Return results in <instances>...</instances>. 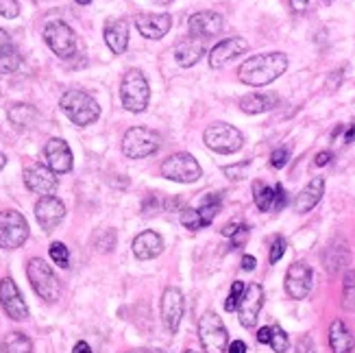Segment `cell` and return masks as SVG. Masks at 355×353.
I'll use <instances>...</instances> for the list:
<instances>
[{
  "label": "cell",
  "instance_id": "681fc988",
  "mask_svg": "<svg viewBox=\"0 0 355 353\" xmlns=\"http://www.w3.org/2000/svg\"><path fill=\"white\" fill-rule=\"evenodd\" d=\"M229 353H246V345L242 343V341H234L229 345V349H227Z\"/></svg>",
  "mask_w": 355,
  "mask_h": 353
},
{
  "label": "cell",
  "instance_id": "4fadbf2b",
  "mask_svg": "<svg viewBox=\"0 0 355 353\" xmlns=\"http://www.w3.org/2000/svg\"><path fill=\"white\" fill-rule=\"evenodd\" d=\"M261 305H264V288L259 284L246 286L244 295L238 303V318L244 327H255L259 312H261Z\"/></svg>",
  "mask_w": 355,
  "mask_h": 353
},
{
  "label": "cell",
  "instance_id": "44dd1931",
  "mask_svg": "<svg viewBox=\"0 0 355 353\" xmlns=\"http://www.w3.org/2000/svg\"><path fill=\"white\" fill-rule=\"evenodd\" d=\"M322 264H325L327 273L336 275L340 273L343 268H347L351 264V249H349V242L345 238H334L329 244L325 253H322Z\"/></svg>",
  "mask_w": 355,
  "mask_h": 353
},
{
  "label": "cell",
  "instance_id": "8992f818",
  "mask_svg": "<svg viewBox=\"0 0 355 353\" xmlns=\"http://www.w3.org/2000/svg\"><path fill=\"white\" fill-rule=\"evenodd\" d=\"M198 338L205 353H225L229 347L227 327L216 312H205L198 320Z\"/></svg>",
  "mask_w": 355,
  "mask_h": 353
},
{
  "label": "cell",
  "instance_id": "94428289",
  "mask_svg": "<svg viewBox=\"0 0 355 353\" xmlns=\"http://www.w3.org/2000/svg\"><path fill=\"white\" fill-rule=\"evenodd\" d=\"M185 353H198V351H185Z\"/></svg>",
  "mask_w": 355,
  "mask_h": 353
},
{
  "label": "cell",
  "instance_id": "74e56055",
  "mask_svg": "<svg viewBox=\"0 0 355 353\" xmlns=\"http://www.w3.org/2000/svg\"><path fill=\"white\" fill-rule=\"evenodd\" d=\"M0 15L3 18H18L20 15V3L18 0H0Z\"/></svg>",
  "mask_w": 355,
  "mask_h": 353
},
{
  "label": "cell",
  "instance_id": "7c38bea8",
  "mask_svg": "<svg viewBox=\"0 0 355 353\" xmlns=\"http://www.w3.org/2000/svg\"><path fill=\"white\" fill-rule=\"evenodd\" d=\"M0 303H3V310L7 312L9 318H13V320L28 318V305L20 293L18 284H15L11 277H5L0 282Z\"/></svg>",
  "mask_w": 355,
  "mask_h": 353
},
{
  "label": "cell",
  "instance_id": "f35d334b",
  "mask_svg": "<svg viewBox=\"0 0 355 353\" xmlns=\"http://www.w3.org/2000/svg\"><path fill=\"white\" fill-rule=\"evenodd\" d=\"M290 160V148L288 146H282V148H275L272 155H270V166L272 168H284Z\"/></svg>",
  "mask_w": 355,
  "mask_h": 353
},
{
  "label": "cell",
  "instance_id": "5bb4252c",
  "mask_svg": "<svg viewBox=\"0 0 355 353\" xmlns=\"http://www.w3.org/2000/svg\"><path fill=\"white\" fill-rule=\"evenodd\" d=\"M24 183L31 192L42 194V196H51V194H55V190L59 186V179H57V173H53L46 164H33L24 171Z\"/></svg>",
  "mask_w": 355,
  "mask_h": 353
},
{
  "label": "cell",
  "instance_id": "83f0119b",
  "mask_svg": "<svg viewBox=\"0 0 355 353\" xmlns=\"http://www.w3.org/2000/svg\"><path fill=\"white\" fill-rule=\"evenodd\" d=\"M7 118L13 127H18V129H28L33 122L37 120V110L33 105H26V103H15L9 107V112H7Z\"/></svg>",
  "mask_w": 355,
  "mask_h": 353
},
{
  "label": "cell",
  "instance_id": "9a60e30c",
  "mask_svg": "<svg viewBox=\"0 0 355 353\" xmlns=\"http://www.w3.org/2000/svg\"><path fill=\"white\" fill-rule=\"evenodd\" d=\"M66 216V205L57 196H42L35 203V218L44 232H55Z\"/></svg>",
  "mask_w": 355,
  "mask_h": 353
},
{
  "label": "cell",
  "instance_id": "c3c4849f",
  "mask_svg": "<svg viewBox=\"0 0 355 353\" xmlns=\"http://www.w3.org/2000/svg\"><path fill=\"white\" fill-rule=\"evenodd\" d=\"M255 266H257V259L253 255H244L242 257V268L244 270H255Z\"/></svg>",
  "mask_w": 355,
  "mask_h": 353
},
{
  "label": "cell",
  "instance_id": "9c48e42d",
  "mask_svg": "<svg viewBox=\"0 0 355 353\" xmlns=\"http://www.w3.org/2000/svg\"><path fill=\"white\" fill-rule=\"evenodd\" d=\"M44 42L61 59H70L72 55H76V49H79L76 33L64 20H51L44 26Z\"/></svg>",
  "mask_w": 355,
  "mask_h": 353
},
{
  "label": "cell",
  "instance_id": "680465c9",
  "mask_svg": "<svg viewBox=\"0 0 355 353\" xmlns=\"http://www.w3.org/2000/svg\"><path fill=\"white\" fill-rule=\"evenodd\" d=\"M76 3H79V5H89L92 0H76Z\"/></svg>",
  "mask_w": 355,
  "mask_h": 353
},
{
  "label": "cell",
  "instance_id": "7dc6e473",
  "mask_svg": "<svg viewBox=\"0 0 355 353\" xmlns=\"http://www.w3.org/2000/svg\"><path fill=\"white\" fill-rule=\"evenodd\" d=\"M242 225H244V223H238V221H234V223H229V225H225V227H223V236L231 238V236H234V234L238 232V229H240Z\"/></svg>",
  "mask_w": 355,
  "mask_h": 353
},
{
  "label": "cell",
  "instance_id": "816d5d0a",
  "mask_svg": "<svg viewBox=\"0 0 355 353\" xmlns=\"http://www.w3.org/2000/svg\"><path fill=\"white\" fill-rule=\"evenodd\" d=\"M9 44H13V42H11V37H9V33H7V31L0 28V51H3L5 46H9Z\"/></svg>",
  "mask_w": 355,
  "mask_h": 353
},
{
  "label": "cell",
  "instance_id": "8d00e7d4",
  "mask_svg": "<svg viewBox=\"0 0 355 353\" xmlns=\"http://www.w3.org/2000/svg\"><path fill=\"white\" fill-rule=\"evenodd\" d=\"M286 247H288L286 238L277 236V238L272 240V247H270V253H268V262H270V264H277V262H279V259L284 257V253H286Z\"/></svg>",
  "mask_w": 355,
  "mask_h": 353
},
{
  "label": "cell",
  "instance_id": "603a6c76",
  "mask_svg": "<svg viewBox=\"0 0 355 353\" xmlns=\"http://www.w3.org/2000/svg\"><path fill=\"white\" fill-rule=\"evenodd\" d=\"M105 44L114 55H122L129 46V22L127 20H110L105 24Z\"/></svg>",
  "mask_w": 355,
  "mask_h": 353
},
{
  "label": "cell",
  "instance_id": "d6986e66",
  "mask_svg": "<svg viewBox=\"0 0 355 353\" xmlns=\"http://www.w3.org/2000/svg\"><path fill=\"white\" fill-rule=\"evenodd\" d=\"M188 31L192 37L198 40H207V37H216L220 35L223 31V15L216 11H198L194 13L190 22H188Z\"/></svg>",
  "mask_w": 355,
  "mask_h": 353
},
{
  "label": "cell",
  "instance_id": "f1b7e54d",
  "mask_svg": "<svg viewBox=\"0 0 355 353\" xmlns=\"http://www.w3.org/2000/svg\"><path fill=\"white\" fill-rule=\"evenodd\" d=\"M0 353H33V343L26 334L11 332L0 343Z\"/></svg>",
  "mask_w": 355,
  "mask_h": 353
},
{
  "label": "cell",
  "instance_id": "91938a15",
  "mask_svg": "<svg viewBox=\"0 0 355 353\" xmlns=\"http://www.w3.org/2000/svg\"><path fill=\"white\" fill-rule=\"evenodd\" d=\"M150 353H164L162 349H150Z\"/></svg>",
  "mask_w": 355,
  "mask_h": 353
},
{
  "label": "cell",
  "instance_id": "ac0fdd59",
  "mask_svg": "<svg viewBox=\"0 0 355 353\" xmlns=\"http://www.w3.org/2000/svg\"><path fill=\"white\" fill-rule=\"evenodd\" d=\"M249 51V44L242 37H229V40H223L220 44L214 46V51L209 53V66L214 70L218 68H225L227 64H231L234 59H238L240 55H244Z\"/></svg>",
  "mask_w": 355,
  "mask_h": 353
},
{
  "label": "cell",
  "instance_id": "1f68e13d",
  "mask_svg": "<svg viewBox=\"0 0 355 353\" xmlns=\"http://www.w3.org/2000/svg\"><path fill=\"white\" fill-rule=\"evenodd\" d=\"M343 305L347 310L355 308V270H349L345 275V284H343Z\"/></svg>",
  "mask_w": 355,
  "mask_h": 353
},
{
  "label": "cell",
  "instance_id": "cb8c5ba5",
  "mask_svg": "<svg viewBox=\"0 0 355 353\" xmlns=\"http://www.w3.org/2000/svg\"><path fill=\"white\" fill-rule=\"evenodd\" d=\"M133 253L137 259H153L162 255L164 251V240L157 232H142L140 236L133 238Z\"/></svg>",
  "mask_w": 355,
  "mask_h": 353
},
{
  "label": "cell",
  "instance_id": "9f6ffc18",
  "mask_svg": "<svg viewBox=\"0 0 355 353\" xmlns=\"http://www.w3.org/2000/svg\"><path fill=\"white\" fill-rule=\"evenodd\" d=\"M127 353H150V349H133V351H127Z\"/></svg>",
  "mask_w": 355,
  "mask_h": 353
},
{
  "label": "cell",
  "instance_id": "ee69618b",
  "mask_svg": "<svg viewBox=\"0 0 355 353\" xmlns=\"http://www.w3.org/2000/svg\"><path fill=\"white\" fill-rule=\"evenodd\" d=\"M270 336H272V327H261L257 332V343L259 345H270Z\"/></svg>",
  "mask_w": 355,
  "mask_h": 353
},
{
  "label": "cell",
  "instance_id": "bcb514c9",
  "mask_svg": "<svg viewBox=\"0 0 355 353\" xmlns=\"http://www.w3.org/2000/svg\"><path fill=\"white\" fill-rule=\"evenodd\" d=\"M307 5H310V0H290V9L295 11V13L307 11Z\"/></svg>",
  "mask_w": 355,
  "mask_h": 353
},
{
  "label": "cell",
  "instance_id": "11a10c76",
  "mask_svg": "<svg viewBox=\"0 0 355 353\" xmlns=\"http://www.w3.org/2000/svg\"><path fill=\"white\" fill-rule=\"evenodd\" d=\"M5 166H7V155H3V153H0V171H3Z\"/></svg>",
  "mask_w": 355,
  "mask_h": 353
},
{
  "label": "cell",
  "instance_id": "ab89813d",
  "mask_svg": "<svg viewBox=\"0 0 355 353\" xmlns=\"http://www.w3.org/2000/svg\"><path fill=\"white\" fill-rule=\"evenodd\" d=\"M288 203V196H286V190L282 183H277L275 186V198H272V212H282Z\"/></svg>",
  "mask_w": 355,
  "mask_h": 353
},
{
  "label": "cell",
  "instance_id": "f546056e",
  "mask_svg": "<svg viewBox=\"0 0 355 353\" xmlns=\"http://www.w3.org/2000/svg\"><path fill=\"white\" fill-rule=\"evenodd\" d=\"M22 64V57H20V51L15 49L13 44L5 46L3 51H0V74H11L20 68Z\"/></svg>",
  "mask_w": 355,
  "mask_h": 353
},
{
  "label": "cell",
  "instance_id": "484cf974",
  "mask_svg": "<svg viewBox=\"0 0 355 353\" xmlns=\"http://www.w3.org/2000/svg\"><path fill=\"white\" fill-rule=\"evenodd\" d=\"M329 347L334 353H351L355 347V338L351 329L345 325V320H334L329 327Z\"/></svg>",
  "mask_w": 355,
  "mask_h": 353
},
{
  "label": "cell",
  "instance_id": "d6a6232c",
  "mask_svg": "<svg viewBox=\"0 0 355 353\" xmlns=\"http://www.w3.org/2000/svg\"><path fill=\"white\" fill-rule=\"evenodd\" d=\"M49 253H51V259H53L57 266H61V268H68L70 266V253H68V247H66L64 242H53Z\"/></svg>",
  "mask_w": 355,
  "mask_h": 353
},
{
  "label": "cell",
  "instance_id": "8fae6325",
  "mask_svg": "<svg viewBox=\"0 0 355 353\" xmlns=\"http://www.w3.org/2000/svg\"><path fill=\"white\" fill-rule=\"evenodd\" d=\"M312 279H314V273H312L310 264H305V262L290 264V268L286 273V293L290 295V299L301 301L310 295Z\"/></svg>",
  "mask_w": 355,
  "mask_h": 353
},
{
  "label": "cell",
  "instance_id": "f5cc1de1",
  "mask_svg": "<svg viewBox=\"0 0 355 353\" xmlns=\"http://www.w3.org/2000/svg\"><path fill=\"white\" fill-rule=\"evenodd\" d=\"M345 142H355V125H351L349 129H347V133H345Z\"/></svg>",
  "mask_w": 355,
  "mask_h": 353
},
{
  "label": "cell",
  "instance_id": "d590c367",
  "mask_svg": "<svg viewBox=\"0 0 355 353\" xmlns=\"http://www.w3.org/2000/svg\"><path fill=\"white\" fill-rule=\"evenodd\" d=\"M270 347L272 351L277 353H286L288 347H290V338H288V334L279 327V325H275L272 327V336H270Z\"/></svg>",
  "mask_w": 355,
  "mask_h": 353
},
{
  "label": "cell",
  "instance_id": "7bdbcfd3",
  "mask_svg": "<svg viewBox=\"0 0 355 353\" xmlns=\"http://www.w3.org/2000/svg\"><path fill=\"white\" fill-rule=\"evenodd\" d=\"M246 162H242L240 166H227L225 168V175L229 177V179H234V181H238V179H242L244 177V171H246Z\"/></svg>",
  "mask_w": 355,
  "mask_h": 353
},
{
  "label": "cell",
  "instance_id": "ffe728a7",
  "mask_svg": "<svg viewBox=\"0 0 355 353\" xmlns=\"http://www.w3.org/2000/svg\"><path fill=\"white\" fill-rule=\"evenodd\" d=\"M135 26L146 40H162L173 26V18L168 13H142L135 18Z\"/></svg>",
  "mask_w": 355,
  "mask_h": 353
},
{
  "label": "cell",
  "instance_id": "6f0895ef",
  "mask_svg": "<svg viewBox=\"0 0 355 353\" xmlns=\"http://www.w3.org/2000/svg\"><path fill=\"white\" fill-rule=\"evenodd\" d=\"M155 3H157V5H171L173 0H155Z\"/></svg>",
  "mask_w": 355,
  "mask_h": 353
},
{
  "label": "cell",
  "instance_id": "2e32d148",
  "mask_svg": "<svg viewBox=\"0 0 355 353\" xmlns=\"http://www.w3.org/2000/svg\"><path fill=\"white\" fill-rule=\"evenodd\" d=\"M44 162L53 173L64 175L72 171V150L66 140L61 137H51L44 146Z\"/></svg>",
  "mask_w": 355,
  "mask_h": 353
},
{
  "label": "cell",
  "instance_id": "db71d44e",
  "mask_svg": "<svg viewBox=\"0 0 355 353\" xmlns=\"http://www.w3.org/2000/svg\"><path fill=\"white\" fill-rule=\"evenodd\" d=\"M181 205L179 198H173V201H166V209H177Z\"/></svg>",
  "mask_w": 355,
  "mask_h": 353
},
{
  "label": "cell",
  "instance_id": "d4e9b609",
  "mask_svg": "<svg viewBox=\"0 0 355 353\" xmlns=\"http://www.w3.org/2000/svg\"><path fill=\"white\" fill-rule=\"evenodd\" d=\"M203 55H205V44H203V40L192 37V35L185 37L183 42H179L177 49H175V59H177V64L183 66V68L194 66Z\"/></svg>",
  "mask_w": 355,
  "mask_h": 353
},
{
  "label": "cell",
  "instance_id": "52a82bcc",
  "mask_svg": "<svg viewBox=\"0 0 355 353\" xmlns=\"http://www.w3.org/2000/svg\"><path fill=\"white\" fill-rule=\"evenodd\" d=\"M203 140L211 150L220 153V155H231V153H238L242 148L244 135L234 125H227V122H214V125H209L205 129Z\"/></svg>",
  "mask_w": 355,
  "mask_h": 353
},
{
  "label": "cell",
  "instance_id": "277c9868",
  "mask_svg": "<svg viewBox=\"0 0 355 353\" xmlns=\"http://www.w3.org/2000/svg\"><path fill=\"white\" fill-rule=\"evenodd\" d=\"M26 277L33 286V290L37 293V297H42L44 301L55 303L61 295V284L57 279L55 270L51 268V264H46V259L42 257H33L28 259L26 264Z\"/></svg>",
  "mask_w": 355,
  "mask_h": 353
},
{
  "label": "cell",
  "instance_id": "e575fe53",
  "mask_svg": "<svg viewBox=\"0 0 355 353\" xmlns=\"http://www.w3.org/2000/svg\"><path fill=\"white\" fill-rule=\"evenodd\" d=\"M244 290H246L244 282H234V286H231V293H229V297L225 301V310L227 312H236L238 310V303H240V299L244 295Z\"/></svg>",
  "mask_w": 355,
  "mask_h": 353
},
{
  "label": "cell",
  "instance_id": "b9f144b4",
  "mask_svg": "<svg viewBox=\"0 0 355 353\" xmlns=\"http://www.w3.org/2000/svg\"><path fill=\"white\" fill-rule=\"evenodd\" d=\"M295 353H316L312 336H301L299 343H297V351Z\"/></svg>",
  "mask_w": 355,
  "mask_h": 353
},
{
  "label": "cell",
  "instance_id": "ba28073f",
  "mask_svg": "<svg viewBox=\"0 0 355 353\" xmlns=\"http://www.w3.org/2000/svg\"><path fill=\"white\" fill-rule=\"evenodd\" d=\"M28 240V223L20 212H0V249L13 251Z\"/></svg>",
  "mask_w": 355,
  "mask_h": 353
},
{
  "label": "cell",
  "instance_id": "4dcf8cb0",
  "mask_svg": "<svg viewBox=\"0 0 355 353\" xmlns=\"http://www.w3.org/2000/svg\"><path fill=\"white\" fill-rule=\"evenodd\" d=\"M272 198H275V188L266 186V183H261V181L253 183V201H255L259 212H270Z\"/></svg>",
  "mask_w": 355,
  "mask_h": 353
},
{
  "label": "cell",
  "instance_id": "30bf717a",
  "mask_svg": "<svg viewBox=\"0 0 355 353\" xmlns=\"http://www.w3.org/2000/svg\"><path fill=\"white\" fill-rule=\"evenodd\" d=\"M162 175L177 183H194L200 179L203 171H200V164L190 153H175L162 164Z\"/></svg>",
  "mask_w": 355,
  "mask_h": 353
},
{
  "label": "cell",
  "instance_id": "f6af8a7d",
  "mask_svg": "<svg viewBox=\"0 0 355 353\" xmlns=\"http://www.w3.org/2000/svg\"><path fill=\"white\" fill-rule=\"evenodd\" d=\"M331 157H334V155H331V150H320L318 155H316V160H314V164L322 168V166H327V164L331 162Z\"/></svg>",
  "mask_w": 355,
  "mask_h": 353
},
{
  "label": "cell",
  "instance_id": "f907efd6",
  "mask_svg": "<svg viewBox=\"0 0 355 353\" xmlns=\"http://www.w3.org/2000/svg\"><path fill=\"white\" fill-rule=\"evenodd\" d=\"M72 353H94V351L89 349V345H87L85 341H81V343H76V345H74V351H72Z\"/></svg>",
  "mask_w": 355,
  "mask_h": 353
},
{
  "label": "cell",
  "instance_id": "836d02e7",
  "mask_svg": "<svg viewBox=\"0 0 355 353\" xmlns=\"http://www.w3.org/2000/svg\"><path fill=\"white\" fill-rule=\"evenodd\" d=\"M181 225H183L185 229H192V232H198V229L203 227V221H200L198 209H192V207L181 209Z\"/></svg>",
  "mask_w": 355,
  "mask_h": 353
},
{
  "label": "cell",
  "instance_id": "7402d4cb",
  "mask_svg": "<svg viewBox=\"0 0 355 353\" xmlns=\"http://www.w3.org/2000/svg\"><path fill=\"white\" fill-rule=\"evenodd\" d=\"M322 194H325V179L322 177H314L307 186L297 194L295 198V212L299 214H307V212H312L318 203H320V198Z\"/></svg>",
  "mask_w": 355,
  "mask_h": 353
},
{
  "label": "cell",
  "instance_id": "3957f363",
  "mask_svg": "<svg viewBox=\"0 0 355 353\" xmlns=\"http://www.w3.org/2000/svg\"><path fill=\"white\" fill-rule=\"evenodd\" d=\"M120 98L127 112L142 114L146 110L150 103V85L146 81V76L142 74V70L131 68L125 72L120 83Z\"/></svg>",
  "mask_w": 355,
  "mask_h": 353
},
{
  "label": "cell",
  "instance_id": "5b68a950",
  "mask_svg": "<svg viewBox=\"0 0 355 353\" xmlns=\"http://www.w3.org/2000/svg\"><path fill=\"white\" fill-rule=\"evenodd\" d=\"M162 146V137L157 131L146 127H131L122 135V153L129 160H144L153 153H157Z\"/></svg>",
  "mask_w": 355,
  "mask_h": 353
},
{
  "label": "cell",
  "instance_id": "7a4b0ae2",
  "mask_svg": "<svg viewBox=\"0 0 355 353\" xmlns=\"http://www.w3.org/2000/svg\"><path fill=\"white\" fill-rule=\"evenodd\" d=\"M59 107L64 110V114L79 127H87L92 122H96L101 116L98 103L92 98L87 92L83 89H68L59 101Z\"/></svg>",
  "mask_w": 355,
  "mask_h": 353
},
{
  "label": "cell",
  "instance_id": "e0dca14e",
  "mask_svg": "<svg viewBox=\"0 0 355 353\" xmlns=\"http://www.w3.org/2000/svg\"><path fill=\"white\" fill-rule=\"evenodd\" d=\"M185 312V301L179 288H166L162 297V320L166 329L175 334L181 325V318Z\"/></svg>",
  "mask_w": 355,
  "mask_h": 353
},
{
  "label": "cell",
  "instance_id": "4316f807",
  "mask_svg": "<svg viewBox=\"0 0 355 353\" xmlns=\"http://www.w3.org/2000/svg\"><path fill=\"white\" fill-rule=\"evenodd\" d=\"M277 103H279V98L275 94H259V92H253V94H246L240 101V110L244 114H264V112H270Z\"/></svg>",
  "mask_w": 355,
  "mask_h": 353
},
{
  "label": "cell",
  "instance_id": "60d3db41",
  "mask_svg": "<svg viewBox=\"0 0 355 353\" xmlns=\"http://www.w3.org/2000/svg\"><path fill=\"white\" fill-rule=\"evenodd\" d=\"M246 240H249V227L242 225L238 232L231 236V247H238L240 249V247H244V244H246Z\"/></svg>",
  "mask_w": 355,
  "mask_h": 353
},
{
  "label": "cell",
  "instance_id": "6da1fadb",
  "mask_svg": "<svg viewBox=\"0 0 355 353\" xmlns=\"http://www.w3.org/2000/svg\"><path fill=\"white\" fill-rule=\"evenodd\" d=\"M288 70V57L284 53H261L246 59L238 70V79L244 85L264 87Z\"/></svg>",
  "mask_w": 355,
  "mask_h": 353
}]
</instances>
